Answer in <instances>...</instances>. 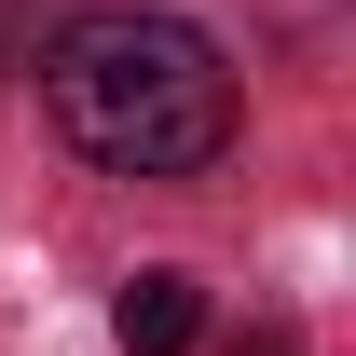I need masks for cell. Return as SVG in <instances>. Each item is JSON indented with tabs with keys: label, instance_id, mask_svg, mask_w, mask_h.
<instances>
[{
	"label": "cell",
	"instance_id": "6da1fadb",
	"mask_svg": "<svg viewBox=\"0 0 356 356\" xmlns=\"http://www.w3.org/2000/svg\"><path fill=\"white\" fill-rule=\"evenodd\" d=\"M42 110L55 137L110 178H206L233 151V69L206 28H178V14H69L42 42Z\"/></svg>",
	"mask_w": 356,
	"mask_h": 356
},
{
	"label": "cell",
	"instance_id": "7a4b0ae2",
	"mask_svg": "<svg viewBox=\"0 0 356 356\" xmlns=\"http://www.w3.org/2000/svg\"><path fill=\"white\" fill-rule=\"evenodd\" d=\"M110 329H124V356H192V343H206V288H192L178 261H151V274L124 288Z\"/></svg>",
	"mask_w": 356,
	"mask_h": 356
},
{
	"label": "cell",
	"instance_id": "3957f363",
	"mask_svg": "<svg viewBox=\"0 0 356 356\" xmlns=\"http://www.w3.org/2000/svg\"><path fill=\"white\" fill-rule=\"evenodd\" d=\"M233 356H302V343H288V329H247V343H233Z\"/></svg>",
	"mask_w": 356,
	"mask_h": 356
}]
</instances>
